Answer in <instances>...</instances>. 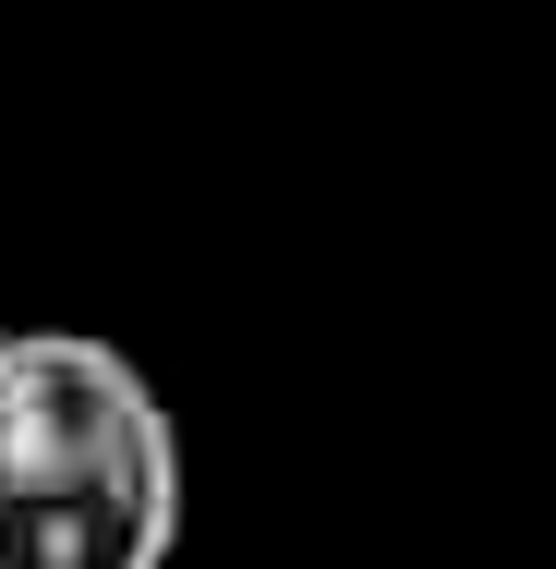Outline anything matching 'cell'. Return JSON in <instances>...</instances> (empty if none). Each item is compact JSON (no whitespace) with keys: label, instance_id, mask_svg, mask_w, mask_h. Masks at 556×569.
Listing matches in <instances>:
<instances>
[{"label":"cell","instance_id":"6da1fadb","mask_svg":"<svg viewBox=\"0 0 556 569\" xmlns=\"http://www.w3.org/2000/svg\"><path fill=\"white\" fill-rule=\"evenodd\" d=\"M182 425L98 328H0V569H170Z\"/></svg>","mask_w":556,"mask_h":569}]
</instances>
